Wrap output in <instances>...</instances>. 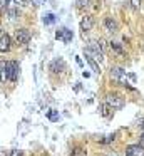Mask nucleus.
Returning <instances> with one entry per match:
<instances>
[{"label": "nucleus", "instance_id": "4468645a", "mask_svg": "<svg viewBox=\"0 0 144 156\" xmlns=\"http://www.w3.org/2000/svg\"><path fill=\"white\" fill-rule=\"evenodd\" d=\"M60 69H64V61L62 59H57V61H54L52 64H50V71L52 72H59Z\"/></svg>", "mask_w": 144, "mask_h": 156}, {"label": "nucleus", "instance_id": "f257e3e1", "mask_svg": "<svg viewBox=\"0 0 144 156\" xmlns=\"http://www.w3.org/2000/svg\"><path fill=\"white\" fill-rule=\"evenodd\" d=\"M111 79L116 82H119L121 86H129L127 82V72L122 67H112L111 69Z\"/></svg>", "mask_w": 144, "mask_h": 156}, {"label": "nucleus", "instance_id": "4be33fe9", "mask_svg": "<svg viewBox=\"0 0 144 156\" xmlns=\"http://www.w3.org/2000/svg\"><path fill=\"white\" fill-rule=\"evenodd\" d=\"M100 109H102V116H104V118H109V116H111V114H109V109H111V108H109L107 104H104Z\"/></svg>", "mask_w": 144, "mask_h": 156}, {"label": "nucleus", "instance_id": "6ab92c4d", "mask_svg": "<svg viewBox=\"0 0 144 156\" xmlns=\"http://www.w3.org/2000/svg\"><path fill=\"white\" fill-rule=\"evenodd\" d=\"M111 49H114V51L117 52V54H121L122 55L124 54V51H122V47H121L119 44H117V42H111Z\"/></svg>", "mask_w": 144, "mask_h": 156}, {"label": "nucleus", "instance_id": "393cba45", "mask_svg": "<svg viewBox=\"0 0 144 156\" xmlns=\"http://www.w3.org/2000/svg\"><path fill=\"white\" fill-rule=\"evenodd\" d=\"M141 146H142V148H144V133H142V134H141Z\"/></svg>", "mask_w": 144, "mask_h": 156}, {"label": "nucleus", "instance_id": "1a4fd4ad", "mask_svg": "<svg viewBox=\"0 0 144 156\" xmlns=\"http://www.w3.org/2000/svg\"><path fill=\"white\" fill-rule=\"evenodd\" d=\"M104 27H106L107 32H112V34H114V32L117 30V22L114 20L112 17H106V19H104Z\"/></svg>", "mask_w": 144, "mask_h": 156}, {"label": "nucleus", "instance_id": "2eb2a0df", "mask_svg": "<svg viewBox=\"0 0 144 156\" xmlns=\"http://www.w3.org/2000/svg\"><path fill=\"white\" fill-rule=\"evenodd\" d=\"M27 5V0H9V9H19Z\"/></svg>", "mask_w": 144, "mask_h": 156}, {"label": "nucleus", "instance_id": "0eeeda50", "mask_svg": "<svg viewBox=\"0 0 144 156\" xmlns=\"http://www.w3.org/2000/svg\"><path fill=\"white\" fill-rule=\"evenodd\" d=\"M87 49H90L92 52H96V54H99L100 57H104V49H102V42L100 41H89Z\"/></svg>", "mask_w": 144, "mask_h": 156}, {"label": "nucleus", "instance_id": "412c9836", "mask_svg": "<svg viewBox=\"0 0 144 156\" xmlns=\"http://www.w3.org/2000/svg\"><path fill=\"white\" fill-rule=\"evenodd\" d=\"M89 2H90V0H77V7L84 9V7H87V5H89Z\"/></svg>", "mask_w": 144, "mask_h": 156}, {"label": "nucleus", "instance_id": "f03ea898", "mask_svg": "<svg viewBox=\"0 0 144 156\" xmlns=\"http://www.w3.org/2000/svg\"><path fill=\"white\" fill-rule=\"evenodd\" d=\"M106 104L109 106L111 109H122L124 108V99L121 98L119 94H107V98H106Z\"/></svg>", "mask_w": 144, "mask_h": 156}, {"label": "nucleus", "instance_id": "a878e982", "mask_svg": "<svg viewBox=\"0 0 144 156\" xmlns=\"http://www.w3.org/2000/svg\"><path fill=\"white\" fill-rule=\"evenodd\" d=\"M106 156H117V154H116V153H107Z\"/></svg>", "mask_w": 144, "mask_h": 156}, {"label": "nucleus", "instance_id": "a211bd4d", "mask_svg": "<svg viewBox=\"0 0 144 156\" xmlns=\"http://www.w3.org/2000/svg\"><path fill=\"white\" fill-rule=\"evenodd\" d=\"M54 22H55V15L54 14H47L45 17H44V24L50 25V24H54Z\"/></svg>", "mask_w": 144, "mask_h": 156}, {"label": "nucleus", "instance_id": "9b49d317", "mask_svg": "<svg viewBox=\"0 0 144 156\" xmlns=\"http://www.w3.org/2000/svg\"><path fill=\"white\" fill-rule=\"evenodd\" d=\"M0 81L5 82L9 81V69H7V62L0 61Z\"/></svg>", "mask_w": 144, "mask_h": 156}, {"label": "nucleus", "instance_id": "dca6fc26", "mask_svg": "<svg viewBox=\"0 0 144 156\" xmlns=\"http://www.w3.org/2000/svg\"><path fill=\"white\" fill-rule=\"evenodd\" d=\"M47 118H49L52 122H55L57 119H59V111H55V109H50V111H47Z\"/></svg>", "mask_w": 144, "mask_h": 156}, {"label": "nucleus", "instance_id": "7ed1b4c3", "mask_svg": "<svg viewBox=\"0 0 144 156\" xmlns=\"http://www.w3.org/2000/svg\"><path fill=\"white\" fill-rule=\"evenodd\" d=\"M7 69H9V81L10 82L19 81V64L15 61H9L7 62Z\"/></svg>", "mask_w": 144, "mask_h": 156}, {"label": "nucleus", "instance_id": "423d86ee", "mask_svg": "<svg viewBox=\"0 0 144 156\" xmlns=\"http://www.w3.org/2000/svg\"><path fill=\"white\" fill-rule=\"evenodd\" d=\"M126 156H144V148L141 144H131L126 149Z\"/></svg>", "mask_w": 144, "mask_h": 156}, {"label": "nucleus", "instance_id": "5701e85b", "mask_svg": "<svg viewBox=\"0 0 144 156\" xmlns=\"http://www.w3.org/2000/svg\"><path fill=\"white\" fill-rule=\"evenodd\" d=\"M9 9V0H0V12Z\"/></svg>", "mask_w": 144, "mask_h": 156}, {"label": "nucleus", "instance_id": "f8f14e48", "mask_svg": "<svg viewBox=\"0 0 144 156\" xmlns=\"http://www.w3.org/2000/svg\"><path fill=\"white\" fill-rule=\"evenodd\" d=\"M84 55H86V57H89V59H92V61H96V62H100V61L104 59V57H100L99 54H96V52H92L90 49H87V47L84 49Z\"/></svg>", "mask_w": 144, "mask_h": 156}, {"label": "nucleus", "instance_id": "20e7f679", "mask_svg": "<svg viewBox=\"0 0 144 156\" xmlns=\"http://www.w3.org/2000/svg\"><path fill=\"white\" fill-rule=\"evenodd\" d=\"M15 39H17L19 44L25 45V44H29V41H30V32L27 30V29H17L15 30Z\"/></svg>", "mask_w": 144, "mask_h": 156}, {"label": "nucleus", "instance_id": "bb28decb", "mask_svg": "<svg viewBox=\"0 0 144 156\" xmlns=\"http://www.w3.org/2000/svg\"><path fill=\"white\" fill-rule=\"evenodd\" d=\"M0 35H3V34H2V27H0Z\"/></svg>", "mask_w": 144, "mask_h": 156}, {"label": "nucleus", "instance_id": "f3484780", "mask_svg": "<svg viewBox=\"0 0 144 156\" xmlns=\"http://www.w3.org/2000/svg\"><path fill=\"white\" fill-rule=\"evenodd\" d=\"M86 61L89 62V66L92 67V71L96 72V74H100V69H99V66L96 64V61H92V59H89V57H86Z\"/></svg>", "mask_w": 144, "mask_h": 156}, {"label": "nucleus", "instance_id": "39448f33", "mask_svg": "<svg viewBox=\"0 0 144 156\" xmlns=\"http://www.w3.org/2000/svg\"><path fill=\"white\" fill-rule=\"evenodd\" d=\"M72 30H69V29H60V30L55 32V39H59V41H62L64 44H69L70 41H72Z\"/></svg>", "mask_w": 144, "mask_h": 156}, {"label": "nucleus", "instance_id": "b1692460", "mask_svg": "<svg viewBox=\"0 0 144 156\" xmlns=\"http://www.w3.org/2000/svg\"><path fill=\"white\" fill-rule=\"evenodd\" d=\"M72 156H86V153H84L80 148H77V149H74V151H72Z\"/></svg>", "mask_w": 144, "mask_h": 156}, {"label": "nucleus", "instance_id": "6e6552de", "mask_svg": "<svg viewBox=\"0 0 144 156\" xmlns=\"http://www.w3.org/2000/svg\"><path fill=\"white\" fill-rule=\"evenodd\" d=\"M92 27H94V19L90 15H87V17H84L80 20V30L82 32H89Z\"/></svg>", "mask_w": 144, "mask_h": 156}, {"label": "nucleus", "instance_id": "ddd939ff", "mask_svg": "<svg viewBox=\"0 0 144 156\" xmlns=\"http://www.w3.org/2000/svg\"><path fill=\"white\" fill-rule=\"evenodd\" d=\"M7 15H9V20L10 22H15L17 19L20 17V12H19V9H7Z\"/></svg>", "mask_w": 144, "mask_h": 156}, {"label": "nucleus", "instance_id": "aec40b11", "mask_svg": "<svg viewBox=\"0 0 144 156\" xmlns=\"http://www.w3.org/2000/svg\"><path fill=\"white\" fill-rule=\"evenodd\" d=\"M131 7H132V10H139L141 7V0H129Z\"/></svg>", "mask_w": 144, "mask_h": 156}, {"label": "nucleus", "instance_id": "9d476101", "mask_svg": "<svg viewBox=\"0 0 144 156\" xmlns=\"http://www.w3.org/2000/svg\"><path fill=\"white\" fill-rule=\"evenodd\" d=\"M10 51V37L7 34L0 35V52H9Z\"/></svg>", "mask_w": 144, "mask_h": 156}]
</instances>
